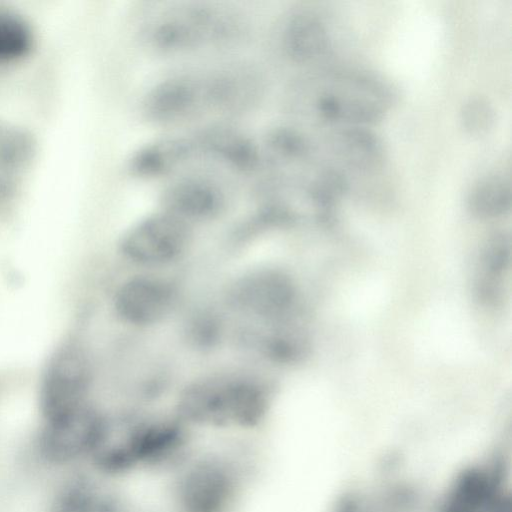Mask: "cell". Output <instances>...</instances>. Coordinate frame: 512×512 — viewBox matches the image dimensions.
I'll return each instance as SVG.
<instances>
[{
    "label": "cell",
    "instance_id": "cell-3",
    "mask_svg": "<svg viewBox=\"0 0 512 512\" xmlns=\"http://www.w3.org/2000/svg\"><path fill=\"white\" fill-rule=\"evenodd\" d=\"M189 437L176 421L146 420L115 423L107 420L90 458L107 474H121L137 467L178 466L188 454Z\"/></svg>",
    "mask_w": 512,
    "mask_h": 512
},
{
    "label": "cell",
    "instance_id": "cell-14",
    "mask_svg": "<svg viewBox=\"0 0 512 512\" xmlns=\"http://www.w3.org/2000/svg\"><path fill=\"white\" fill-rule=\"evenodd\" d=\"M232 483L223 465L209 462L195 466L178 486L181 512H224L231 497Z\"/></svg>",
    "mask_w": 512,
    "mask_h": 512
},
{
    "label": "cell",
    "instance_id": "cell-18",
    "mask_svg": "<svg viewBox=\"0 0 512 512\" xmlns=\"http://www.w3.org/2000/svg\"><path fill=\"white\" fill-rule=\"evenodd\" d=\"M491 483L481 471H469L457 482L444 512H479L491 496Z\"/></svg>",
    "mask_w": 512,
    "mask_h": 512
},
{
    "label": "cell",
    "instance_id": "cell-19",
    "mask_svg": "<svg viewBox=\"0 0 512 512\" xmlns=\"http://www.w3.org/2000/svg\"><path fill=\"white\" fill-rule=\"evenodd\" d=\"M31 43V31L22 19L11 14H0V61L22 57L30 49Z\"/></svg>",
    "mask_w": 512,
    "mask_h": 512
},
{
    "label": "cell",
    "instance_id": "cell-6",
    "mask_svg": "<svg viewBox=\"0 0 512 512\" xmlns=\"http://www.w3.org/2000/svg\"><path fill=\"white\" fill-rule=\"evenodd\" d=\"M239 148V131L220 126L204 128L142 146L132 155L128 167L140 178L165 177L197 161H212L231 169Z\"/></svg>",
    "mask_w": 512,
    "mask_h": 512
},
{
    "label": "cell",
    "instance_id": "cell-1",
    "mask_svg": "<svg viewBox=\"0 0 512 512\" xmlns=\"http://www.w3.org/2000/svg\"><path fill=\"white\" fill-rule=\"evenodd\" d=\"M262 88L258 76L244 69L176 75L147 92L142 112L148 121L162 125L210 114H235L255 104Z\"/></svg>",
    "mask_w": 512,
    "mask_h": 512
},
{
    "label": "cell",
    "instance_id": "cell-8",
    "mask_svg": "<svg viewBox=\"0 0 512 512\" xmlns=\"http://www.w3.org/2000/svg\"><path fill=\"white\" fill-rule=\"evenodd\" d=\"M90 362L77 343L65 342L49 357L39 383V408L44 421L87 404Z\"/></svg>",
    "mask_w": 512,
    "mask_h": 512
},
{
    "label": "cell",
    "instance_id": "cell-7",
    "mask_svg": "<svg viewBox=\"0 0 512 512\" xmlns=\"http://www.w3.org/2000/svg\"><path fill=\"white\" fill-rule=\"evenodd\" d=\"M191 225L160 208L123 234L119 251L129 263L141 268H161L183 257L191 243Z\"/></svg>",
    "mask_w": 512,
    "mask_h": 512
},
{
    "label": "cell",
    "instance_id": "cell-20",
    "mask_svg": "<svg viewBox=\"0 0 512 512\" xmlns=\"http://www.w3.org/2000/svg\"><path fill=\"white\" fill-rule=\"evenodd\" d=\"M460 119L467 133L479 136L493 127L495 112L487 100L476 97L463 105Z\"/></svg>",
    "mask_w": 512,
    "mask_h": 512
},
{
    "label": "cell",
    "instance_id": "cell-13",
    "mask_svg": "<svg viewBox=\"0 0 512 512\" xmlns=\"http://www.w3.org/2000/svg\"><path fill=\"white\" fill-rule=\"evenodd\" d=\"M333 167L348 182L351 174H368L384 162L380 139L366 127L336 128L322 146Z\"/></svg>",
    "mask_w": 512,
    "mask_h": 512
},
{
    "label": "cell",
    "instance_id": "cell-17",
    "mask_svg": "<svg viewBox=\"0 0 512 512\" xmlns=\"http://www.w3.org/2000/svg\"><path fill=\"white\" fill-rule=\"evenodd\" d=\"M472 211L482 216H493L506 211L511 203V182L503 174H492L479 180L469 195Z\"/></svg>",
    "mask_w": 512,
    "mask_h": 512
},
{
    "label": "cell",
    "instance_id": "cell-4",
    "mask_svg": "<svg viewBox=\"0 0 512 512\" xmlns=\"http://www.w3.org/2000/svg\"><path fill=\"white\" fill-rule=\"evenodd\" d=\"M269 392L264 381L248 374L221 373L188 385L178 415L188 423L216 427H253L264 418Z\"/></svg>",
    "mask_w": 512,
    "mask_h": 512
},
{
    "label": "cell",
    "instance_id": "cell-5",
    "mask_svg": "<svg viewBox=\"0 0 512 512\" xmlns=\"http://www.w3.org/2000/svg\"><path fill=\"white\" fill-rule=\"evenodd\" d=\"M246 25L242 16L230 8L188 3L158 15L148 24L145 40L162 53H187L239 40Z\"/></svg>",
    "mask_w": 512,
    "mask_h": 512
},
{
    "label": "cell",
    "instance_id": "cell-9",
    "mask_svg": "<svg viewBox=\"0 0 512 512\" xmlns=\"http://www.w3.org/2000/svg\"><path fill=\"white\" fill-rule=\"evenodd\" d=\"M179 300L175 285L153 274H138L124 280L113 296V309L124 323L134 327L155 326L168 318Z\"/></svg>",
    "mask_w": 512,
    "mask_h": 512
},
{
    "label": "cell",
    "instance_id": "cell-2",
    "mask_svg": "<svg viewBox=\"0 0 512 512\" xmlns=\"http://www.w3.org/2000/svg\"><path fill=\"white\" fill-rule=\"evenodd\" d=\"M298 96L306 117L336 129L375 123L389 111L396 94L391 84L375 73L330 68L308 76Z\"/></svg>",
    "mask_w": 512,
    "mask_h": 512
},
{
    "label": "cell",
    "instance_id": "cell-12",
    "mask_svg": "<svg viewBox=\"0 0 512 512\" xmlns=\"http://www.w3.org/2000/svg\"><path fill=\"white\" fill-rule=\"evenodd\" d=\"M285 282L264 267L242 274L228 290L229 306L243 316L264 321L276 319L286 304Z\"/></svg>",
    "mask_w": 512,
    "mask_h": 512
},
{
    "label": "cell",
    "instance_id": "cell-11",
    "mask_svg": "<svg viewBox=\"0 0 512 512\" xmlns=\"http://www.w3.org/2000/svg\"><path fill=\"white\" fill-rule=\"evenodd\" d=\"M226 204L223 189L208 177L198 175L178 176L161 196V209L190 225L219 217Z\"/></svg>",
    "mask_w": 512,
    "mask_h": 512
},
{
    "label": "cell",
    "instance_id": "cell-15",
    "mask_svg": "<svg viewBox=\"0 0 512 512\" xmlns=\"http://www.w3.org/2000/svg\"><path fill=\"white\" fill-rule=\"evenodd\" d=\"M284 46L298 62H313L327 56L331 38L324 20L316 13L303 11L293 15L284 30Z\"/></svg>",
    "mask_w": 512,
    "mask_h": 512
},
{
    "label": "cell",
    "instance_id": "cell-10",
    "mask_svg": "<svg viewBox=\"0 0 512 512\" xmlns=\"http://www.w3.org/2000/svg\"><path fill=\"white\" fill-rule=\"evenodd\" d=\"M105 421L106 417L89 404L44 421L39 437L41 454L59 464L90 456Z\"/></svg>",
    "mask_w": 512,
    "mask_h": 512
},
{
    "label": "cell",
    "instance_id": "cell-16",
    "mask_svg": "<svg viewBox=\"0 0 512 512\" xmlns=\"http://www.w3.org/2000/svg\"><path fill=\"white\" fill-rule=\"evenodd\" d=\"M50 512H123V507L110 492L76 480L61 490Z\"/></svg>",
    "mask_w": 512,
    "mask_h": 512
}]
</instances>
